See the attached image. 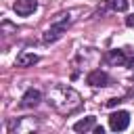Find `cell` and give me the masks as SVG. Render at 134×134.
I'll use <instances>...</instances> for the list:
<instances>
[{
    "label": "cell",
    "mask_w": 134,
    "mask_h": 134,
    "mask_svg": "<svg viewBox=\"0 0 134 134\" xmlns=\"http://www.w3.org/2000/svg\"><path fill=\"white\" fill-rule=\"evenodd\" d=\"M86 84H90L94 88H103V86L109 84V75L105 71H100V69H94V71H90L86 75Z\"/></svg>",
    "instance_id": "obj_4"
},
{
    "label": "cell",
    "mask_w": 134,
    "mask_h": 134,
    "mask_svg": "<svg viewBox=\"0 0 134 134\" xmlns=\"http://www.w3.org/2000/svg\"><path fill=\"white\" fill-rule=\"evenodd\" d=\"M130 126V113L128 111H115L109 115V128L113 132H121Z\"/></svg>",
    "instance_id": "obj_2"
},
{
    "label": "cell",
    "mask_w": 134,
    "mask_h": 134,
    "mask_svg": "<svg viewBox=\"0 0 134 134\" xmlns=\"http://www.w3.org/2000/svg\"><path fill=\"white\" fill-rule=\"evenodd\" d=\"M107 61H109V63H113V65H128V54H126L124 50L113 48V50H109V52H107Z\"/></svg>",
    "instance_id": "obj_8"
},
{
    "label": "cell",
    "mask_w": 134,
    "mask_h": 134,
    "mask_svg": "<svg viewBox=\"0 0 134 134\" xmlns=\"http://www.w3.org/2000/svg\"><path fill=\"white\" fill-rule=\"evenodd\" d=\"M46 100H48V105L54 111H59L63 115H69V113L77 111L80 105H82L80 94L73 88H69V86H54V88H50L48 94H46Z\"/></svg>",
    "instance_id": "obj_1"
},
{
    "label": "cell",
    "mask_w": 134,
    "mask_h": 134,
    "mask_svg": "<svg viewBox=\"0 0 134 134\" xmlns=\"http://www.w3.org/2000/svg\"><path fill=\"white\" fill-rule=\"evenodd\" d=\"M94 126H96V117L94 115H88V117L75 121L73 124V130L75 132H88V130H94Z\"/></svg>",
    "instance_id": "obj_9"
},
{
    "label": "cell",
    "mask_w": 134,
    "mask_h": 134,
    "mask_svg": "<svg viewBox=\"0 0 134 134\" xmlns=\"http://www.w3.org/2000/svg\"><path fill=\"white\" fill-rule=\"evenodd\" d=\"M92 132H94V134H103L105 130H103V126H94V130H92Z\"/></svg>",
    "instance_id": "obj_13"
},
{
    "label": "cell",
    "mask_w": 134,
    "mask_h": 134,
    "mask_svg": "<svg viewBox=\"0 0 134 134\" xmlns=\"http://www.w3.org/2000/svg\"><path fill=\"white\" fill-rule=\"evenodd\" d=\"M36 8H38V2H36V0H17V2L13 4V10H15L19 17H27V15H31Z\"/></svg>",
    "instance_id": "obj_5"
},
{
    "label": "cell",
    "mask_w": 134,
    "mask_h": 134,
    "mask_svg": "<svg viewBox=\"0 0 134 134\" xmlns=\"http://www.w3.org/2000/svg\"><path fill=\"white\" fill-rule=\"evenodd\" d=\"M67 25H69V19H63L61 23H54V25H50V27L44 31V42H46V44H52V42H57V40H59V38L65 34Z\"/></svg>",
    "instance_id": "obj_3"
},
{
    "label": "cell",
    "mask_w": 134,
    "mask_h": 134,
    "mask_svg": "<svg viewBox=\"0 0 134 134\" xmlns=\"http://www.w3.org/2000/svg\"><path fill=\"white\" fill-rule=\"evenodd\" d=\"M128 65H130V69H134V54L128 57Z\"/></svg>",
    "instance_id": "obj_14"
},
{
    "label": "cell",
    "mask_w": 134,
    "mask_h": 134,
    "mask_svg": "<svg viewBox=\"0 0 134 134\" xmlns=\"http://www.w3.org/2000/svg\"><path fill=\"white\" fill-rule=\"evenodd\" d=\"M126 25L128 27H134V15H128L126 17Z\"/></svg>",
    "instance_id": "obj_11"
},
{
    "label": "cell",
    "mask_w": 134,
    "mask_h": 134,
    "mask_svg": "<svg viewBox=\"0 0 134 134\" xmlns=\"http://www.w3.org/2000/svg\"><path fill=\"white\" fill-rule=\"evenodd\" d=\"M109 4H111L115 10H121V13L128 8V0H109Z\"/></svg>",
    "instance_id": "obj_10"
},
{
    "label": "cell",
    "mask_w": 134,
    "mask_h": 134,
    "mask_svg": "<svg viewBox=\"0 0 134 134\" xmlns=\"http://www.w3.org/2000/svg\"><path fill=\"white\" fill-rule=\"evenodd\" d=\"M38 61H40V57H38L36 52H21V54L17 57L15 65H17V67H31V65H36Z\"/></svg>",
    "instance_id": "obj_7"
},
{
    "label": "cell",
    "mask_w": 134,
    "mask_h": 134,
    "mask_svg": "<svg viewBox=\"0 0 134 134\" xmlns=\"http://www.w3.org/2000/svg\"><path fill=\"white\" fill-rule=\"evenodd\" d=\"M119 103H121L119 98H111V100L107 103V107H115V105H119Z\"/></svg>",
    "instance_id": "obj_12"
},
{
    "label": "cell",
    "mask_w": 134,
    "mask_h": 134,
    "mask_svg": "<svg viewBox=\"0 0 134 134\" xmlns=\"http://www.w3.org/2000/svg\"><path fill=\"white\" fill-rule=\"evenodd\" d=\"M40 100H42V94H40V90H34V88H29V90L23 94V98H21V107L29 109V107H36Z\"/></svg>",
    "instance_id": "obj_6"
}]
</instances>
